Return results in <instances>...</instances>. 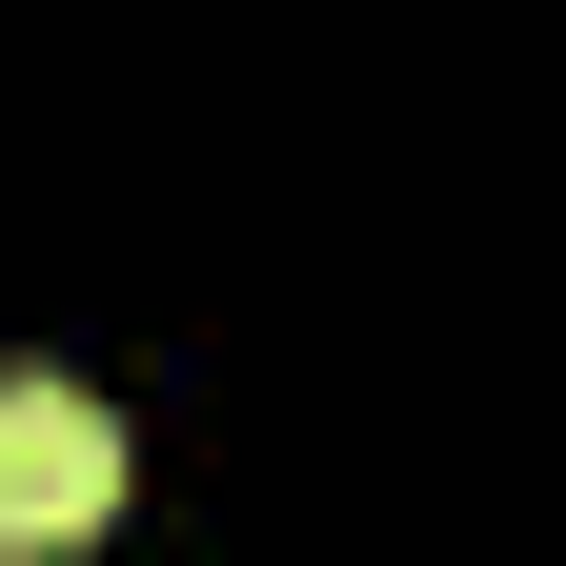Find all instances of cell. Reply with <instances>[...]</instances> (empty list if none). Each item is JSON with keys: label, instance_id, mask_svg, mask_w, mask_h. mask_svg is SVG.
<instances>
[{"label": "cell", "instance_id": "obj_1", "mask_svg": "<svg viewBox=\"0 0 566 566\" xmlns=\"http://www.w3.org/2000/svg\"><path fill=\"white\" fill-rule=\"evenodd\" d=\"M102 526H122V424L61 365H21L0 385V546H102Z\"/></svg>", "mask_w": 566, "mask_h": 566}]
</instances>
